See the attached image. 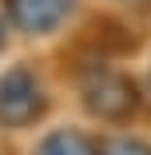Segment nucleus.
Here are the masks:
<instances>
[{
    "instance_id": "obj_6",
    "label": "nucleus",
    "mask_w": 151,
    "mask_h": 155,
    "mask_svg": "<svg viewBox=\"0 0 151 155\" xmlns=\"http://www.w3.org/2000/svg\"><path fill=\"white\" fill-rule=\"evenodd\" d=\"M127 4H139V8H151V0H127Z\"/></svg>"
},
{
    "instance_id": "obj_3",
    "label": "nucleus",
    "mask_w": 151,
    "mask_h": 155,
    "mask_svg": "<svg viewBox=\"0 0 151 155\" xmlns=\"http://www.w3.org/2000/svg\"><path fill=\"white\" fill-rule=\"evenodd\" d=\"M72 8H76V0H8L12 20L32 36H44L52 28H60Z\"/></svg>"
},
{
    "instance_id": "obj_5",
    "label": "nucleus",
    "mask_w": 151,
    "mask_h": 155,
    "mask_svg": "<svg viewBox=\"0 0 151 155\" xmlns=\"http://www.w3.org/2000/svg\"><path fill=\"white\" fill-rule=\"evenodd\" d=\"M103 155H151V143H139V139H115V143H107Z\"/></svg>"
},
{
    "instance_id": "obj_2",
    "label": "nucleus",
    "mask_w": 151,
    "mask_h": 155,
    "mask_svg": "<svg viewBox=\"0 0 151 155\" xmlns=\"http://www.w3.org/2000/svg\"><path fill=\"white\" fill-rule=\"evenodd\" d=\"M44 87L36 84L32 72H8L0 80V127H24V123H32L44 115Z\"/></svg>"
},
{
    "instance_id": "obj_4",
    "label": "nucleus",
    "mask_w": 151,
    "mask_h": 155,
    "mask_svg": "<svg viewBox=\"0 0 151 155\" xmlns=\"http://www.w3.org/2000/svg\"><path fill=\"white\" fill-rule=\"evenodd\" d=\"M36 155H96V151H92V143L80 131H56V135H48L40 143Z\"/></svg>"
},
{
    "instance_id": "obj_1",
    "label": "nucleus",
    "mask_w": 151,
    "mask_h": 155,
    "mask_svg": "<svg viewBox=\"0 0 151 155\" xmlns=\"http://www.w3.org/2000/svg\"><path fill=\"white\" fill-rule=\"evenodd\" d=\"M80 96H84L87 111L100 115V119H131L135 107H139V91H135V84H131L127 76L111 72V68L92 72V76L84 80V91H80Z\"/></svg>"
},
{
    "instance_id": "obj_7",
    "label": "nucleus",
    "mask_w": 151,
    "mask_h": 155,
    "mask_svg": "<svg viewBox=\"0 0 151 155\" xmlns=\"http://www.w3.org/2000/svg\"><path fill=\"white\" fill-rule=\"evenodd\" d=\"M0 48H4V24H0Z\"/></svg>"
}]
</instances>
